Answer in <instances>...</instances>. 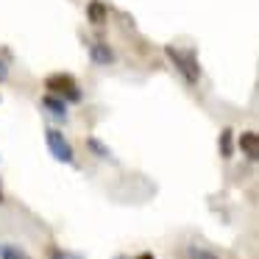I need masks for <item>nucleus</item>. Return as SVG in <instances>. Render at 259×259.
<instances>
[{"mask_svg":"<svg viewBox=\"0 0 259 259\" xmlns=\"http://www.w3.org/2000/svg\"><path fill=\"white\" fill-rule=\"evenodd\" d=\"M45 90L51 92V95L67 101V103H81V98H84L75 75H70V73H51L45 78Z\"/></svg>","mask_w":259,"mask_h":259,"instance_id":"obj_2","label":"nucleus"},{"mask_svg":"<svg viewBox=\"0 0 259 259\" xmlns=\"http://www.w3.org/2000/svg\"><path fill=\"white\" fill-rule=\"evenodd\" d=\"M190 259H220V256H218V253H212V251H203V248H192Z\"/></svg>","mask_w":259,"mask_h":259,"instance_id":"obj_11","label":"nucleus"},{"mask_svg":"<svg viewBox=\"0 0 259 259\" xmlns=\"http://www.w3.org/2000/svg\"><path fill=\"white\" fill-rule=\"evenodd\" d=\"M0 259H31V256L17 245H0Z\"/></svg>","mask_w":259,"mask_h":259,"instance_id":"obj_10","label":"nucleus"},{"mask_svg":"<svg viewBox=\"0 0 259 259\" xmlns=\"http://www.w3.org/2000/svg\"><path fill=\"white\" fill-rule=\"evenodd\" d=\"M164 53H167V59L173 62V67L184 75L187 84H198V81H201V64H198L195 51H181V48H176V45H167Z\"/></svg>","mask_w":259,"mask_h":259,"instance_id":"obj_1","label":"nucleus"},{"mask_svg":"<svg viewBox=\"0 0 259 259\" xmlns=\"http://www.w3.org/2000/svg\"><path fill=\"white\" fill-rule=\"evenodd\" d=\"M51 259H81V256L67 253V251H62V248H51Z\"/></svg>","mask_w":259,"mask_h":259,"instance_id":"obj_12","label":"nucleus"},{"mask_svg":"<svg viewBox=\"0 0 259 259\" xmlns=\"http://www.w3.org/2000/svg\"><path fill=\"white\" fill-rule=\"evenodd\" d=\"M90 59H92V64H98V67H109V64H114L117 56H114L112 45L95 39V42H90Z\"/></svg>","mask_w":259,"mask_h":259,"instance_id":"obj_4","label":"nucleus"},{"mask_svg":"<svg viewBox=\"0 0 259 259\" xmlns=\"http://www.w3.org/2000/svg\"><path fill=\"white\" fill-rule=\"evenodd\" d=\"M6 78H9V64L0 59V81H6Z\"/></svg>","mask_w":259,"mask_h":259,"instance_id":"obj_13","label":"nucleus"},{"mask_svg":"<svg viewBox=\"0 0 259 259\" xmlns=\"http://www.w3.org/2000/svg\"><path fill=\"white\" fill-rule=\"evenodd\" d=\"M218 148H220V156H223V159H231V156H234V131H231V128H223V131H220Z\"/></svg>","mask_w":259,"mask_h":259,"instance_id":"obj_8","label":"nucleus"},{"mask_svg":"<svg viewBox=\"0 0 259 259\" xmlns=\"http://www.w3.org/2000/svg\"><path fill=\"white\" fill-rule=\"evenodd\" d=\"M6 201V195H3V184H0V203Z\"/></svg>","mask_w":259,"mask_h":259,"instance_id":"obj_15","label":"nucleus"},{"mask_svg":"<svg viewBox=\"0 0 259 259\" xmlns=\"http://www.w3.org/2000/svg\"><path fill=\"white\" fill-rule=\"evenodd\" d=\"M87 148H90V151L95 153V156H101V159H114V156H112V151H109V148L103 145V142L98 140V137H87Z\"/></svg>","mask_w":259,"mask_h":259,"instance_id":"obj_9","label":"nucleus"},{"mask_svg":"<svg viewBox=\"0 0 259 259\" xmlns=\"http://www.w3.org/2000/svg\"><path fill=\"white\" fill-rule=\"evenodd\" d=\"M128 259H156V256H153L151 251H142V253H137V256H128Z\"/></svg>","mask_w":259,"mask_h":259,"instance_id":"obj_14","label":"nucleus"},{"mask_svg":"<svg viewBox=\"0 0 259 259\" xmlns=\"http://www.w3.org/2000/svg\"><path fill=\"white\" fill-rule=\"evenodd\" d=\"M42 109H45V112L51 114V117H56V120H67V117H70L67 101H62V98L51 95V92H48V95L42 98Z\"/></svg>","mask_w":259,"mask_h":259,"instance_id":"obj_5","label":"nucleus"},{"mask_svg":"<svg viewBox=\"0 0 259 259\" xmlns=\"http://www.w3.org/2000/svg\"><path fill=\"white\" fill-rule=\"evenodd\" d=\"M114 259H128V256H123V253H120V256H114Z\"/></svg>","mask_w":259,"mask_h":259,"instance_id":"obj_16","label":"nucleus"},{"mask_svg":"<svg viewBox=\"0 0 259 259\" xmlns=\"http://www.w3.org/2000/svg\"><path fill=\"white\" fill-rule=\"evenodd\" d=\"M87 17H90L92 25H103L109 17V9L103 6L101 0H90V3H87Z\"/></svg>","mask_w":259,"mask_h":259,"instance_id":"obj_7","label":"nucleus"},{"mask_svg":"<svg viewBox=\"0 0 259 259\" xmlns=\"http://www.w3.org/2000/svg\"><path fill=\"white\" fill-rule=\"evenodd\" d=\"M240 148H242V153H245L251 162H256V156H259V137H256V131H242L240 134Z\"/></svg>","mask_w":259,"mask_h":259,"instance_id":"obj_6","label":"nucleus"},{"mask_svg":"<svg viewBox=\"0 0 259 259\" xmlns=\"http://www.w3.org/2000/svg\"><path fill=\"white\" fill-rule=\"evenodd\" d=\"M45 142H48V151L53 153L56 162H64V164H73L75 162L73 145H70V140L59 128H45Z\"/></svg>","mask_w":259,"mask_h":259,"instance_id":"obj_3","label":"nucleus"}]
</instances>
